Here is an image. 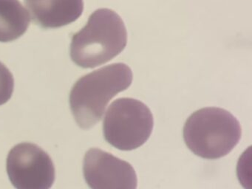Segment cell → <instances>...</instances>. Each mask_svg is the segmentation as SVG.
<instances>
[{
  "label": "cell",
  "instance_id": "1",
  "mask_svg": "<svg viewBox=\"0 0 252 189\" xmlns=\"http://www.w3.org/2000/svg\"><path fill=\"white\" fill-rule=\"evenodd\" d=\"M132 82V70L124 63L104 66L78 80L70 92V106L79 126L89 129L99 122L110 100Z\"/></svg>",
  "mask_w": 252,
  "mask_h": 189
},
{
  "label": "cell",
  "instance_id": "2",
  "mask_svg": "<svg viewBox=\"0 0 252 189\" xmlns=\"http://www.w3.org/2000/svg\"><path fill=\"white\" fill-rule=\"evenodd\" d=\"M126 43L127 32L120 16L110 9H98L73 35L70 57L81 67L95 68L120 54Z\"/></svg>",
  "mask_w": 252,
  "mask_h": 189
},
{
  "label": "cell",
  "instance_id": "3",
  "mask_svg": "<svg viewBox=\"0 0 252 189\" xmlns=\"http://www.w3.org/2000/svg\"><path fill=\"white\" fill-rule=\"evenodd\" d=\"M241 126L225 109L206 107L190 115L184 127L187 147L197 156L216 159L228 155L238 144Z\"/></svg>",
  "mask_w": 252,
  "mask_h": 189
},
{
  "label": "cell",
  "instance_id": "4",
  "mask_svg": "<svg viewBox=\"0 0 252 189\" xmlns=\"http://www.w3.org/2000/svg\"><path fill=\"white\" fill-rule=\"evenodd\" d=\"M153 114L147 105L130 97L113 101L103 122L107 143L122 151L138 149L150 138L153 129Z\"/></svg>",
  "mask_w": 252,
  "mask_h": 189
},
{
  "label": "cell",
  "instance_id": "5",
  "mask_svg": "<svg viewBox=\"0 0 252 189\" xmlns=\"http://www.w3.org/2000/svg\"><path fill=\"white\" fill-rule=\"evenodd\" d=\"M7 173L17 189H50L55 180V168L49 155L37 145L22 143L7 158Z\"/></svg>",
  "mask_w": 252,
  "mask_h": 189
},
{
  "label": "cell",
  "instance_id": "6",
  "mask_svg": "<svg viewBox=\"0 0 252 189\" xmlns=\"http://www.w3.org/2000/svg\"><path fill=\"white\" fill-rule=\"evenodd\" d=\"M83 172L91 189H137L138 186L130 163L96 148L85 155Z\"/></svg>",
  "mask_w": 252,
  "mask_h": 189
},
{
  "label": "cell",
  "instance_id": "7",
  "mask_svg": "<svg viewBox=\"0 0 252 189\" xmlns=\"http://www.w3.org/2000/svg\"><path fill=\"white\" fill-rule=\"evenodd\" d=\"M32 20L43 28H57L77 20L83 0H25Z\"/></svg>",
  "mask_w": 252,
  "mask_h": 189
},
{
  "label": "cell",
  "instance_id": "8",
  "mask_svg": "<svg viewBox=\"0 0 252 189\" xmlns=\"http://www.w3.org/2000/svg\"><path fill=\"white\" fill-rule=\"evenodd\" d=\"M31 17L19 0H0V42H10L27 31Z\"/></svg>",
  "mask_w": 252,
  "mask_h": 189
},
{
  "label": "cell",
  "instance_id": "9",
  "mask_svg": "<svg viewBox=\"0 0 252 189\" xmlns=\"http://www.w3.org/2000/svg\"><path fill=\"white\" fill-rule=\"evenodd\" d=\"M14 88L12 73L0 62V106L5 104L11 99Z\"/></svg>",
  "mask_w": 252,
  "mask_h": 189
}]
</instances>
